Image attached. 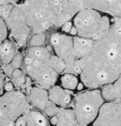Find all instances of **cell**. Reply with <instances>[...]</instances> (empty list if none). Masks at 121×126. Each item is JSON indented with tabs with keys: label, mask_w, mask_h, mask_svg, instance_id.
I'll list each match as a JSON object with an SVG mask.
<instances>
[{
	"label": "cell",
	"mask_w": 121,
	"mask_h": 126,
	"mask_svg": "<svg viewBox=\"0 0 121 126\" xmlns=\"http://www.w3.org/2000/svg\"><path fill=\"white\" fill-rule=\"evenodd\" d=\"M73 42L75 55L76 57V60L78 62L83 58H84L90 51L93 45L94 41L92 39L77 36L73 38Z\"/></svg>",
	"instance_id": "cell-14"
},
{
	"label": "cell",
	"mask_w": 121,
	"mask_h": 126,
	"mask_svg": "<svg viewBox=\"0 0 121 126\" xmlns=\"http://www.w3.org/2000/svg\"><path fill=\"white\" fill-rule=\"evenodd\" d=\"M50 42L53 46L56 56L61 59L66 65L65 74H80L82 69L76 60L74 51L73 39L67 35L54 33L51 36Z\"/></svg>",
	"instance_id": "cell-7"
},
{
	"label": "cell",
	"mask_w": 121,
	"mask_h": 126,
	"mask_svg": "<svg viewBox=\"0 0 121 126\" xmlns=\"http://www.w3.org/2000/svg\"><path fill=\"white\" fill-rule=\"evenodd\" d=\"M22 5L28 26L37 34L55 25L60 14L58 0H26Z\"/></svg>",
	"instance_id": "cell-2"
},
{
	"label": "cell",
	"mask_w": 121,
	"mask_h": 126,
	"mask_svg": "<svg viewBox=\"0 0 121 126\" xmlns=\"http://www.w3.org/2000/svg\"><path fill=\"white\" fill-rule=\"evenodd\" d=\"M49 101L53 102L57 106L66 107L71 101L70 94L59 86H53L49 89Z\"/></svg>",
	"instance_id": "cell-11"
},
{
	"label": "cell",
	"mask_w": 121,
	"mask_h": 126,
	"mask_svg": "<svg viewBox=\"0 0 121 126\" xmlns=\"http://www.w3.org/2000/svg\"><path fill=\"white\" fill-rule=\"evenodd\" d=\"M74 24L78 36L93 41L100 39L111 28L109 17L92 9H84L77 14Z\"/></svg>",
	"instance_id": "cell-4"
},
{
	"label": "cell",
	"mask_w": 121,
	"mask_h": 126,
	"mask_svg": "<svg viewBox=\"0 0 121 126\" xmlns=\"http://www.w3.org/2000/svg\"><path fill=\"white\" fill-rule=\"evenodd\" d=\"M57 116L58 122L56 126H78L74 110L60 108Z\"/></svg>",
	"instance_id": "cell-16"
},
{
	"label": "cell",
	"mask_w": 121,
	"mask_h": 126,
	"mask_svg": "<svg viewBox=\"0 0 121 126\" xmlns=\"http://www.w3.org/2000/svg\"><path fill=\"white\" fill-rule=\"evenodd\" d=\"M26 79L24 76H22L19 78H16V79H13V84H15L16 86H21L23 84L25 83Z\"/></svg>",
	"instance_id": "cell-27"
},
{
	"label": "cell",
	"mask_w": 121,
	"mask_h": 126,
	"mask_svg": "<svg viewBox=\"0 0 121 126\" xmlns=\"http://www.w3.org/2000/svg\"><path fill=\"white\" fill-rule=\"evenodd\" d=\"M45 42V36L43 33L36 34L30 40V45L33 47H41V45H44Z\"/></svg>",
	"instance_id": "cell-21"
},
{
	"label": "cell",
	"mask_w": 121,
	"mask_h": 126,
	"mask_svg": "<svg viewBox=\"0 0 121 126\" xmlns=\"http://www.w3.org/2000/svg\"><path fill=\"white\" fill-rule=\"evenodd\" d=\"M5 91L6 92H11L14 91V84L12 82H7L5 85Z\"/></svg>",
	"instance_id": "cell-28"
},
{
	"label": "cell",
	"mask_w": 121,
	"mask_h": 126,
	"mask_svg": "<svg viewBox=\"0 0 121 126\" xmlns=\"http://www.w3.org/2000/svg\"><path fill=\"white\" fill-rule=\"evenodd\" d=\"M70 33L72 35H76L78 34V31H77V28L75 27H73L71 31H70Z\"/></svg>",
	"instance_id": "cell-34"
},
{
	"label": "cell",
	"mask_w": 121,
	"mask_h": 126,
	"mask_svg": "<svg viewBox=\"0 0 121 126\" xmlns=\"http://www.w3.org/2000/svg\"><path fill=\"white\" fill-rule=\"evenodd\" d=\"M72 28H73L72 22H67L66 24H64L62 26V31L66 32V33H68V32H70Z\"/></svg>",
	"instance_id": "cell-29"
},
{
	"label": "cell",
	"mask_w": 121,
	"mask_h": 126,
	"mask_svg": "<svg viewBox=\"0 0 121 126\" xmlns=\"http://www.w3.org/2000/svg\"><path fill=\"white\" fill-rule=\"evenodd\" d=\"M30 98L33 105L40 110H45L49 102L48 92L40 87H34L30 90Z\"/></svg>",
	"instance_id": "cell-12"
},
{
	"label": "cell",
	"mask_w": 121,
	"mask_h": 126,
	"mask_svg": "<svg viewBox=\"0 0 121 126\" xmlns=\"http://www.w3.org/2000/svg\"><path fill=\"white\" fill-rule=\"evenodd\" d=\"M5 82H4V74H1V78H0V91H1V94L3 95V91L5 90Z\"/></svg>",
	"instance_id": "cell-31"
},
{
	"label": "cell",
	"mask_w": 121,
	"mask_h": 126,
	"mask_svg": "<svg viewBox=\"0 0 121 126\" xmlns=\"http://www.w3.org/2000/svg\"><path fill=\"white\" fill-rule=\"evenodd\" d=\"M101 94L106 102L121 100V75L113 83L106 85L101 90Z\"/></svg>",
	"instance_id": "cell-13"
},
{
	"label": "cell",
	"mask_w": 121,
	"mask_h": 126,
	"mask_svg": "<svg viewBox=\"0 0 121 126\" xmlns=\"http://www.w3.org/2000/svg\"><path fill=\"white\" fill-rule=\"evenodd\" d=\"M0 33H1V43L5 41L8 36V28L6 23L3 19L1 18V28H0Z\"/></svg>",
	"instance_id": "cell-24"
},
{
	"label": "cell",
	"mask_w": 121,
	"mask_h": 126,
	"mask_svg": "<svg viewBox=\"0 0 121 126\" xmlns=\"http://www.w3.org/2000/svg\"><path fill=\"white\" fill-rule=\"evenodd\" d=\"M24 69L27 75L44 89H50L58 79V74L49 63L33 60L28 56L24 59Z\"/></svg>",
	"instance_id": "cell-8"
},
{
	"label": "cell",
	"mask_w": 121,
	"mask_h": 126,
	"mask_svg": "<svg viewBox=\"0 0 121 126\" xmlns=\"http://www.w3.org/2000/svg\"><path fill=\"white\" fill-rule=\"evenodd\" d=\"M27 126H47L44 116L38 111H30L24 115Z\"/></svg>",
	"instance_id": "cell-18"
},
{
	"label": "cell",
	"mask_w": 121,
	"mask_h": 126,
	"mask_svg": "<svg viewBox=\"0 0 121 126\" xmlns=\"http://www.w3.org/2000/svg\"><path fill=\"white\" fill-rule=\"evenodd\" d=\"M30 110V103L23 93L19 91L5 93L0 99V125H15L16 120Z\"/></svg>",
	"instance_id": "cell-5"
},
{
	"label": "cell",
	"mask_w": 121,
	"mask_h": 126,
	"mask_svg": "<svg viewBox=\"0 0 121 126\" xmlns=\"http://www.w3.org/2000/svg\"><path fill=\"white\" fill-rule=\"evenodd\" d=\"M22 76H24V74H23L22 71L20 70L19 68H18V69H15L12 77H13V79H16V78H19V77H21Z\"/></svg>",
	"instance_id": "cell-30"
},
{
	"label": "cell",
	"mask_w": 121,
	"mask_h": 126,
	"mask_svg": "<svg viewBox=\"0 0 121 126\" xmlns=\"http://www.w3.org/2000/svg\"><path fill=\"white\" fill-rule=\"evenodd\" d=\"M62 86L68 90H75L77 88L78 82V77L74 74H65L60 79Z\"/></svg>",
	"instance_id": "cell-19"
},
{
	"label": "cell",
	"mask_w": 121,
	"mask_h": 126,
	"mask_svg": "<svg viewBox=\"0 0 121 126\" xmlns=\"http://www.w3.org/2000/svg\"><path fill=\"white\" fill-rule=\"evenodd\" d=\"M11 64L15 69L19 68V67L22 65V56L19 54H16V56L14 57Z\"/></svg>",
	"instance_id": "cell-25"
},
{
	"label": "cell",
	"mask_w": 121,
	"mask_h": 126,
	"mask_svg": "<svg viewBox=\"0 0 121 126\" xmlns=\"http://www.w3.org/2000/svg\"><path fill=\"white\" fill-rule=\"evenodd\" d=\"M10 28L11 35L19 47L25 45L30 29L27 25L22 5H16L5 20Z\"/></svg>",
	"instance_id": "cell-9"
},
{
	"label": "cell",
	"mask_w": 121,
	"mask_h": 126,
	"mask_svg": "<svg viewBox=\"0 0 121 126\" xmlns=\"http://www.w3.org/2000/svg\"><path fill=\"white\" fill-rule=\"evenodd\" d=\"M58 122V118L57 115L53 116L50 119V123H51L52 125H57Z\"/></svg>",
	"instance_id": "cell-32"
},
{
	"label": "cell",
	"mask_w": 121,
	"mask_h": 126,
	"mask_svg": "<svg viewBox=\"0 0 121 126\" xmlns=\"http://www.w3.org/2000/svg\"><path fill=\"white\" fill-rule=\"evenodd\" d=\"M82 69L81 79L89 88L97 89L113 83L121 75V18H117L109 31L78 62Z\"/></svg>",
	"instance_id": "cell-1"
},
{
	"label": "cell",
	"mask_w": 121,
	"mask_h": 126,
	"mask_svg": "<svg viewBox=\"0 0 121 126\" xmlns=\"http://www.w3.org/2000/svg\"><path fill=\"white\" fill-rule=\"evenodd\" d=\"M16 56V50L15 45L10 41H4L1 43L0 56H1L2 65H8L12 62Z\"/></svg>",
	"instance_id": "cell-15"
},
{
	"label": "cell",
	"mask_w": 121,
	"mask_h": 126,
	"mask_svg": "<svg viewBox=\"0 0 121 126\" xmlns=\"http://www.w3.org/2000/svg\"><path fill=\"white\" fill-rule=\"evenodd\" d=\"M92 126H121V100L105 102Z\"/></svg>",
	"instance_id": "cell-10"
},
{
	"label": "cell",
	"mask_w": 121,
	"mask_h": 126,
	"mask_svg": "<svg viewBox=\"0 0 121 126\" xmlns=\"http://www.w3.org/2000/svg\"><path fill=\"white\" fill-rule=\"evenodd\" d=\"M59 110H60V108H58L56 105H55L53 102L49 101V103H48L47 107L45 109V112L48 116H50L52 117L53 116H55V115L58 114Z\"/></svg>",
	"instance_id": "cell-23"
},
{
	"label": "cell",
	"mask_w": 121,
	"mask_h": 126,
	"mask_svg": "<svg viewBox=\"0 0 121 126\" xmlns=\"http://www.w3.org/2000/svg\"><path fill=\"white\" fill-rule=\"evenodd\" d=\"M15 71V68L11 65V64H9L8 65H5L4 67V71L5 73V74L8 77H11L13 76V74Z\"/></svg>",
	"instance_id": "cell-26"
},
{
	"label": "cell",
	"mask_w": 121,
	"mask_h": 126,
	"mask_svg": "<svg viewBox=\"0 0 121 126\" xmlns=\"http://www.w3.org/2000/svg\"><path fill=\"white\" fill-rule=\"evenodd\" d=\"M13 9L12 4L7 5H1V9H0V12H1V17L5 21L11 15V13L12 10Z\"/></svg>",
	"instance_id": "cell-22"
},
{
	"label": "cell",
	"mask_w": 121,
	"mask_h": 126,
	"mask_svg": "<svg viewBox=\"0 0 121 126\" xmlns=\"http://www.w3.org/2000/svg\"><path fill=\"white\" fill-rule=\"evenodd\" d=\"M49 65L58 74L64 72V70L66 68L65 62L60 57H58V56H55V55L51 56L49 61Z\"/></svg>",
	"instance_id": "cell-20"
},
{
	"label": "cell",
	"mask_w": 121,
	"mask_h": 126,
	"mask_svg": "<svg viewBox=\"0 0 121 126\" xmlns=\"http://www.w3.org/2000/svg\"><path fill=\"white\" fill-rule=\"evenodd\" d=\"M13 1L14 0H0V2H1V5H7L12 4Z\"/></svg>",
	"instance_id": "cell-33"
},
{
	"label": "cell",
	"mask_w": 121,
	"mask_h": 126,
	"mask_svg": "<svg viewBox=\"0 0 121 126\" xmlns=\"http://www.w3.org/2000/svg\"><path fill=\"white\" fill-rule=\"evenodd\" d=\"M101 91L93 89L78 94L75 98V113L79 126L94 122L104 102Z\"/></svg>",
	"instance_id": "cell-6"
},
{
	"label": "cell",
	"mask_w": 121,
	"mask_h": 126,
	"mask_svg": "<svg viewBox=\"0 0 121 126\" xmlns=\"http://www.w3.org/2000/svg\"><path fill=\"white\" fill-rule=\"evenodd\" d=\"M84 83H83V82H81V83H79V84L78 85L77 89H78V91H81V90L84 88Z\"/></svg>",
	"instance_id": "cell-35"
},
{
	"label": "cell",
	"mask_w": 121,
	"mask_h": 126,
	"mask_svg": "<svg viewBox=\"0 0 121 126\" xmlns=\"http://www.w3.org/2000/svg\"><path fill=\"white\" fill-rule=\"evenodd\" d=\"M60 14L55 26L61 27L80 11L92 9L121 18V0H58Z\"/></svg>",
	"instance_id": "cell-3"
},
{
	"label": "cell",
	"mask_w": 121,
	"mask_h": 126,
	"mask_svg": "<svg viewBox=\"0 0 121 126\" xmlns=\"http://www.w3.org/2000/svg\"><path fill=\"white\" fill-rule=\"evenodd\" d=\"M27 56H28L29 58L33 60L41 61L49 63L51 55L49 50L46 47H32L30 49H29L27 53Z\"/></svg>",
	"instance_id": "cell-17"
}]
</instances>
